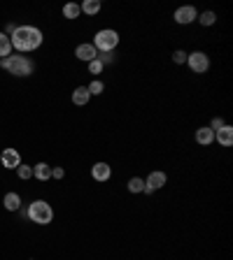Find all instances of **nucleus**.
Listing matches in <instances>:
<instances>
[{
  "label": "nucleus",
  "instance_id": "1",
  "mask_svg": "<svg viewBox=\"0 0 233 260\" xmlns=\"http://www.w3.org/2000/svg\"><path fill=\"white\" fill-rule=\"evenodd\" d=\"M10 42L12 49H17L19 54H28V51H35L42 44V31L35 28V26H17L14 33L10 35Z\"/></svg>",
  "mask_w": 233,
  "mask_h": 260
},
{
  "label": "nucleus",
  "instance_id": "2",
  "mask_svg": "<svg viewBox=\"0 0 233 260\" xmlns=\"http://www.w3.org/2000/svg\"><path fill=\"white\" fill-rule=\"evenodd\" d=\"M0 67L7 70L10 74H14V77H28V74H33V70H35V65H33V61L28 56H19V54L3 58Z\"/></svg>",
  "mask_w": 233,
  "mask_h": 260
},
{
  "label": "nucleus",
  "instance_id": "3",
  "mask_svg": "<svg viewBox=\"0 0 233 260\" xmlns=\"http://www.w3.org/2000/svg\"><path fill=\"white\" fill-rule=\"evenodd\" d=\"M28 218L37 225H49L54 221V209L44 200H33L31 205H28Z\"/></svg>",
  "mask_w": 233,
  "mask_h": 260
},
{
  "label": "nucleus",
  "instance_id": "4",
  "mask_svg": "<svg viewBox=\"0 0 233 260\" xmlns=\"http://www.w3.org/2000/svg\"><path fill=\"white\" fill-rule=\"evenodd\" d=\"M91 44L96 47L98 54H110V51L116 49V44H119V33L112 31V28H103V31L96 33Z\"/></svg>",
  "mask_w": 233,
  "mask_h": 260
},
{
  "label": "nucleus",
  "instance_id": "5",
  "mask_svg": "<svg viewBox=\"0 0 233 260\" xmlns=\"http://www.w3.org/2000/svg\"><path fill=\"white\" fill-rule=\"evenodd\" d=\"M187 65L191 67V72L203 74V72H208L210 58L205 51H194V54H187Z\"/></svg>",
  "mask_w": 233,
  "mask_h": 260
},
{
  "label": "nucleus",
  "instance_id": "6",
  "mask_svg": "<svg viewBox=\"0 0 233 260\" xmlns=\"http://www.w3.org/2000/svg\"><path fill=\"white\" fill-rule=\"evenodd\" d=\"M172 19H175V24H180V26H189V24H194V21L198 19V10L196 7H191V5L178 7Z\"/></svg>",
  "mask_w": 233,
  "mask_h": 260
},
{
  "label": "nucleus",
  "instance_id": "7",
  "mask_svg": "<svg viewBox=\"0 0 233 260\" xmlns=\"http://www.w3.org/2000/svg\"><path fill=\"white\" fill-rule=\"evenodd\" d=\"M0 163L7 169H17L19 165H21V153H19L17 149H5L3 156H0Z\"/></svg>",
  "mask_w": 233,
  "mask_h": 260
},
{
  "label": "nucleus",
  "instance_id": "8",
  "mask_svg": "<svg viewBox=\"0 0 233 260\" xmlns=\"http://www.w3.org/2000/svg\"><path fill=\"white\" fill-rule=\"evenodd\" d=\"M75 56L84 63H91V61L98 58V51H96V47H93L91 42H84V44H80V47L75 49Z\"/></svg>",
  "mask_w": 233,
  "mask_h": 260
},
{
  "label": "nucleus",
  "instance_id": "9",
  "mask_svg": "<svg viewBox=\"0 0 233 260\" xmlns=\"http://www.w3.org/2000/svg\"><path fill=\"white\" fill-rule=\"evenodd\" d=\"M166 182H168L166 172H161V169H154V172H149V175H147V182H145V184H147L152 191H159V188L166 186Z\"/></svg>",
  "mask_w": 233,
  "mask_h": 260
},
{
  "label": "nucleus",
  "instance_id": "10",
  "mask_svg": "<svg viewBox=\"0 0 233 260\" xmlns=\"http://www.w3.org/2000/svg\"><path fill=\"white\" fill-rule=\"evenodd\" d=\"M215 142H219V146H231L233 144V128L224 123L219 130H215Z\"/></svg>",
  "mask_w": 233,
  "mask_h": 260
},
{
  "label": "nucleus",
  "instance_id": "11",
  "mask_svg": "<svg viewBox=\"0 0 233 260\" xmlns=\"http://www.w3.org/2000/svg\"><path fill=\"white\" fill-rule=\"evenodd\" d=\"M91 177L96 179V182H107L112 177V167L107 163H96L91 167Z\"/></svg>",
  "mask_w": 233,
  "mask_h": 260
},
{
  "label": "nucleus",
  "instance_id": "12",
  "mask_svg": "<svg viewBox=\"0 0 233 260\" xmlns=\"http://www.w3.org/2000/svg\"><path fill=\"white\" fill-rule=\"evenodd\" d=\"M196 142L201 146H208V144H212L215 142V130H210L208 126H203V128H198L196 130Z\"/></svg>",
  "mask_w": 233,
  "mask_h": 260
},
{
  "label": "nucleus",
  "instance_id": "13",
  "mask_svg": "<svg viewBox=\"0 0 233 260\" xmlns=\"http://www.w3.org/2000/svg\"><path fill=\"white\" fill-rule=\"evenodd\" d=\"M89 100H91V93H89L86 86H77V89L73 91V103L77 105V107H84Z\"/></svg>",
  "mask_w": 233,
  "mask_h": 260
},
{
  "label": "nucleus",
  "instance_id": "14",
  "mask_svg": "<svg viewBox=\"0 0 233 260\" xmlns=\"http://www.w3.org/2000/svg\"><path fill=\"white\" fill-rule=\"evenodd\" d=\"M33 177H35L37 182H47V179H51V167L47 163H37L33 167Z\"/></svg>",
  "mask_w": 233,
  "mask_h": 260
},
{
  "label": "nucleus",
  "instance_id": "15",
  "mask_svg": "<svg viewBox=\"0 0 233 260\" xmlns=\"http://www.w3.org/2000/svg\"><path fill=\"white\" fill-rule=\"evenodd\" d=\"M3 205H5L7 212H17L19 207H21V198H19L17 193H7L5 198H3Z\"/></svg>",
  "mask_w": 233,
  "mask_h": 260
},
{
  "label": "nucleus",
  "instance_id": "16",
  "mask_svg": "<svg viewBox=\"0 0 233 260\" xmlns=\"http://www.w3.org/2000/svg\"><path fill=\"white\" fill-rule=\"evenodd\" d=\"M100 7H103V5H100V0H84V3L80 5V10L84 14H89V17H93V14L100 12Z\"/></svg>",
  "mask_w": 233,
  "mask_h": 260
},
{
  "label": "nucleus",
  "instance_id": "17",
  "mask_svg": "<svg viewBox=\"0 0 233 260\" xmlns=\"http://www.w3.org/2000/svg\"><path fill=\"white\" fill-rule=\"evenodd\" d=\"M7 56H12V42L5 33H0V58H7Z\"/></svg>",
  "mask_w": 233,
  "mask_h": 260
},
{
  "label": "nucleus",
  "instance_id": "18",
  "mask_svg": "<svg viewBox=\"0 0 233 260\" xmlns=\"http://www.w3.org/2000/svg\"><path fill=\"white\" fill-rule=\"evenodd\" d=\"M82 14L80 5L77 3H68V5H63V17L66 19H77Z\"/></svg>",
  "mask_w": 233,
  "mask_h": 260
},
{
  "label": "nucleus",
  "instance_id": "19",
  "mask_svg": "<svg viewBox=\"0 0 233 260\" xmlns=\"http://www.w3.org/2000/svg\"><path fill=\"white\" fill-rule=\"evenodd\" d=\"M198 24L201 26H215V21H217V14L212 12V10H208V12H201V17L196 19Z\"/></svg>",
  "mask_w": 233,
  "mask_h": 260
},
{
  "label": "nucleus",
  "instance_id": "20",
  "mask_svg": "<svg viewBox=\"0 0 233 260\" xmlns=\"http://www.w3.org/2000/svg\"><path fill=\"white\" fill-rule=\"evenodd\" d=\"M129 191L131 193H142L145 191V179H140V177H133V179H129Z\"/></svg>",
  "mask_w": 233,
  "mask_h": 260
},
{
  "label": "nucleus",
  "instance_id": "21",
  "mask_svg": "<svg viewBox=\"0 0 233 260\" xmlns=\"http://www.w3.org/2000/svg\"><path fill=\"white\" fill-rule=\"evenodd\" d=\"M86 89H89V93H91V98H93V96H100V93L105 91V84L100 81V79H93V81L86 86Z\"/></svg>",
  "mask_w": 233,
  "mask_h": 260
},
{
  "label": "nucleus",
  "instance_id": "22",
  "mask_svg": "<svg viewBox=\"0 0 233 260\" xmlns=\"http://www.w3.org/2000/svg\"><path fill=\"white\" fill-rule=\"evenodd\" d=\"M17 175H19V179H24V182H26V179H31V177H33V167H31V165L21 163L17 167Z\"/></svg>",
  "mask_w": 233,
  "mask_h": 260
},
{
  "label": "nucleus",
  "instance_id": "23",
  "mask_svg": "<svg viewBox=\"0 0 233 260\" xmlns=\"http://www.w3.org/2000/svg\"><path fill=\"white\" fill-rule=\"evenodd\" d=\"M172 63H178V65L187 63V51H184V49H178V51H172Z\"/></svg>",
  "mask_w": 233,
  "mask_h": 260
},
{
  "label": "nucleus",
  "instance_id": "24",
  "mask_svg": "<svg viewBox=\"0 0 233 260\" xmlns=\"http://www.w3.org/2000/svg\"><path fill=\"white\" fill-rule=\"evenodd\" d=\"M103 70H105V65L98 61V58L89 63V72H91V74H100V72H103Z\"/></svg>",
  "mask_w": 233,
  "mask_h": 260
},
{
  "label": "nucleus",
  "instance_id": "25",
  "mask_svg": "<svg viewBox=\"0 0 233 260\" xmlns=\"http://www.w3.org/2000/svg\"><path fill=\"white\" fill-rule=\"evenodd\" d=\"M98 61L103 63V65H107V63L114 61V54H112V51H110V54H98Z\"/></svg>",
  "mask_w": 233,
  "mask_h": 260
},
{
  "label": "nucleus",
  "instance_id": "26",
  "mask_svg": "<svg viewBox=\"0 0 233 260\" xmlns=\"http://www.w3.org/2000/svg\"><path fill=\"white\" fill-rule=\"evenodd\" d=\"M224 126V119H219V116H217V119H212V121H210V130H219V128Z\"/></svg>",
  "mask_w": 233,
  "mask_h": 260
},
{
  "label": "nucleus",
  "instance_id": "27",
  "mask_svg": "<svg viewBox=\"0 0 233 260\" xmlns=\"http://www.w3.org/2000/svg\"><path fill=\"white\" fill-rule=\"evenodd\" d=\"M51 177H54V179H63V177H66V169L63 167H51Z\"/></svg>",
  "mask_w": 233,
  "mask_h": 260
}]
</instances>
